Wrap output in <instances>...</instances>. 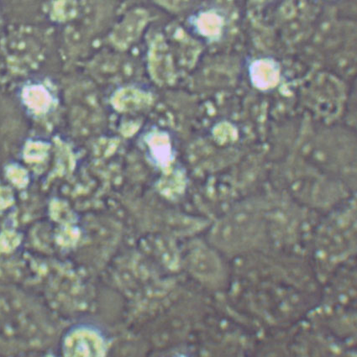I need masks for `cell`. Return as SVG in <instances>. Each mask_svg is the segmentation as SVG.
I'll return each mask as SVG.
<instances>
[{
    "instance_id": "cell-1",
    "label": "cell",
    "mask_w": 357,
    "mask_h": 357,
    "mask_svg": "<svg viewBox=\"0 0 357 357\" xmlns=\"http://www.w3.org/2000/svg\"><path fill=\"white\" fill-rule=\"evenodd\" d=\"M149 22V15L142 10L130 11L127 14L113 32V40L118 45L132 43L141 34Z\"/></svg>"
},
{
    "instance_id": "cell-2",
    "label": "cell",
    "mask_w": 357,
    "mask_h": 357,
    "mask_svg": "<svg viewBox=\"0 0 357 357\" xmlns=\"http://www.w3.org/2000/svg\"><path fill=\"white\" fill-rule=\"evenodd\" d=\"M199 24L201 29H202L204 32L211 34V33L217 31V29L219 27L220 22L218 18L215 15H205L199 20Z\"/></svg>"
},
{
    "instance_id": "cell-3",
    "label": "cell",
    "mask_w": 357,
    "mask_h": 357,
    "mask_svg": "<svg viewBox=\"0 0 357 357\" xmlns=\"http://www.w3.org/2000/svg\"><path fill=\"white\" fill-rule=\"evenodd\" d=\"M154 1L168 8L178 7L183 2L182 0H154Z\"/></svg>"
}]
</instances>
